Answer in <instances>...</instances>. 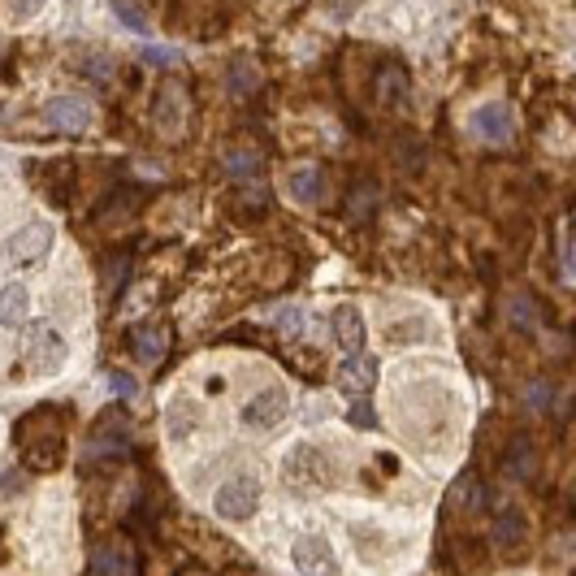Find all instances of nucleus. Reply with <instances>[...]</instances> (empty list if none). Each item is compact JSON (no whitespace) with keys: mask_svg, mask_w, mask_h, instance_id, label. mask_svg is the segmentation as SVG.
I'll use <instances>...</instances> for the list:
<instances>
[{"mask_svg":"<svg viewBox=\"0 0 576 576\" xmlns=\"http://www.w3.org/2000/svg\"><path fill=\"white\" fill-rule=\"evenodd\" d=\"M18 442H22V460L35 468V473H52L65 455V434L61 421L52 408H39L35 416H26L18 425Z\"/></svg>","mask_w":576,"mask_h":576,"instance_id":"1","label":"nucleus"},{"mask_svg":"<svg viewBox=\"0 0 576 576\" xmlns=\"http://www.w3.org/2000/svg\"><path fill=\"white\" fill-rule=\"evenodd\" d=\"M282 486L291 494H317L334 486V464L317 442H295L282 455Z\"/></svg>","mask_w":576,"mask_h":576,"instance_id":"2","label":"nucleus"},{"mask_svg":"<svg viewBox=\"0 0 576 576\" xmlns=\"http://www.w3.org/2000/svg\"><path fill=\"white\" fill-rule=\"evenodd\" d=\"M65 356H70V347H65V338L52 330V325H26L22 360H26V369H31V373H39V377L61 373Z\"/></svg>","mask_w":576,"mask_h":576,"instance_id":"3","label":"nucleus"},{"mask_svg":"<svg viewBox=\"0 0 576 576\" xmlns=\"http://www.w3.org/2000/svg\"><path fill=\"white\" fill-rule=\"evenodd\" d=\"M260 507V481L252 473H239L230 481H221L213 494V512L221 520H247Z\"/></svg>","mask_w":576,"mask_h":576,"instance_id":"4","label":"nucleus"},{"mask_svg":"<svg viewBox=\"0 0 576 576\" xmlns=\"http://www.w3.org/2000/svg\"><path fill=\"white\" fill-rule=\"evenodd\" d=\"M286 412H291V395H286L282 386H265V390H256V395L243 403L239 421H243V429H256V434H265V429H273V425L286 421Z\"/></svg>","mask_w":576,"mask_h":576,"instance_id":"5","label":"nucleus"},{"mask_svg":"<svg viewBox=\"0 0 576 576\" xmlns=\"http://www.w3.org/2000/svg\"><path fill=\"white\" fill-rule=\"evenodd\" d=\"M291 564H295L299 576H343L334 546L325 542L321 533H304V538H295V546H291Z\"/></svg>","mask_w":576,"mask_h":576,"instance_id":"6","label":"nucleus"},{"mask_svg":"<svg viewBox=\"0 0 576 576\" xmlns=\"http://www.w3.org/2000/svg\"><path fill=\"white\" fill-rule=\"evenodd\" d=\"M91 104L83 96H57L44 104V126L48 130H61V135H78V130L91 126Z\"/></svg>","mask_w":576,"mask_h":576,"instance_id":"7","label":"nucleus"},{"mask_svg":"<svg viewBox=\"0 0 576 576\" xmlns=\"http://www.w3.org/2000/svg\"><path fill=\"white\" fill-rule=\"evenodd\" d=\"M52 247V226L48 221H26L22 230H13L5 239V256L13 265H26V260H39Z\"/></svg>","mask_w":576,"mask_h":576,"instance_id":"8","label":"nucleus"},{"mask_svg":"<svg viewBox=\"0 0 576 576\" xmlns=\"http://www.w3.org/2000/svg\"><path fill=\"white\" fill-rule=\"evenodd\" d=\"M468 126H473V135L486 139V143H507L516 135V117L503 100H490V104H481V109H473V122Z\"/></svg>","mask_w":576,"mask_h":576,"instance_id":"9","label":"nucleus"},{"mask_svg":"<svg viewBox=\"0 0 576 576\" xmlns=\"http://www.w3.org/2000/svg\"><path fill=\"white\" fill-rule=\"evenodd\" d=\"M87 576H139V559L126 542H104L91 551Z\"/></svg>","mask_w":576,"mask_h":576,"instance_id":"10","label":"nucleus"},{"mask_svg":"<svg viewBox=\"0 0 576 576\" xmlns=\"http://www.w3.org/2000/svg\"><path fill=\"white\" fill-rule=\"evenodd\" d=\"M377 382V364L369 356H351L338 364V390H347L351 399H364Z\"/></svg>","mask_w":576,"mask_h":576,"instance_id":"11","label":"nucleus"},{"mask_svg":"<svg viewBox=\"0 0 576 576\" xmlns=\"http://www.w3.org/2000/svg\"><path fill=\"white\" fill-rule=\"evenodd\" d=\"M286 195H291L295 204H321V195H325V178H321V169L317 165H299L286 174Z\"/></svg>","mask_w":576,"mask_h":576,"instance_id":"12","label":"nucleus"},{"mask_svg":"<svg viewBox=\"0 0 576 576\" xmlns=\"http://www.w3.org/2000/svg\"><path fill=\"white\" fill-rule=\"evenodd\" d=\"M481 503H486V486L468 473V477L455 481L451 494H447V516H473V512H481Z\"/></svg>","mask_w":576,"mask_h":576,"instance_id":"13","label":"nucleus"},{"mask_svg":"<svg viewBox=\"0 0 576 576\" xmlns=\"http://www.w3.org/2000/svg\"><path fill=\"white\" fill-rule=\"evenodd\" d=\"M334 343L343 347L347 356H360V347H364V317L351 304L334 312Z\"/></svg>","mask_w":576,"mask_h":576,"instance_id":"14","label":"nucleus"},{"mask_svg":"<svg viewBox=\"0 0 576 576\" xmlns=\"http://www.w3.org/2000/svg\"><path fill=\"white\" fill-rule=\"evenodd\" d=\"M130 351H135V360H143V364H161L169 351V330L165 325H143V330L130 334Z\"/></svg>","mask_w":576,"mask_h":576,"instance_id":"15","label":"nucleus"},{"mask_svg":"<svg viewBox=\"0 0 576 576\" xmlns=\"http://www.w3.org/2000/svg\"><path fill=\"white\" fill-rule=\"evenodd\" d=\"M494 542L499 546H525L529 542V520L525 512H516V507H503V512H494Z\"/></svg>","mask_w":576,"mask_h":576,"instance_id":"16","label":"nucleus"},{"mask_svg":"<svg viewBox=\"0 0 576 576\" xmlns=\"http://www.w3.org/2000/svg\"><path fill=\"white\" fill-rule=\"evenodd\" d=\"M182 113H187V104H182V91L178 87H165L161 100H156V130L161 135H182Z\"/></svg>","mask_w":576,"mask_h":576,"instance_id":"17","label":"nucleus"},{"mask_svg":"<svg viewBox=\"0 0 576 576\" xmlns=\"http://www.w3.org/2000/svg\"><path fill=\"white\" fill-rule=\"evenodd\" d=\"M26 312H31V291L22 282H9L0 291V325H26Z\"/></svg>","mask_w":576,"mask_h":576,"instance_id":"18","label":"nucleus"},{"mask_svg":"<svg viewBox=\"0 0 576 576\" xmlns=\"http://www.w3.org/2000/svg\"><path fill=\"white\" fill-rule=\"evenodd\" d=\"M126 447H130L126 434H96L87 442V455H91V460H104V455H122Z\"/></svg>","mask_w":576,"mask_h":576,"instance_id":"19","label":"nucleus"},{"mask_svg":"<svg viewBox=\"0 0 576 576\" xmlns=\"http://www.w3.org/2000/svg\"><path fill=\"white\" fill-rule=\"evenodd\" d=\"M533 464H538V455L529 442H516V451H507V473L516 468V477H533Z\"/></svg>","mask_w":576,"mask_h":576,"instance_id":"20","label":"nucleus"},{"mask_svg":"<svg viewBox=\"0 0 576 576\" xmlns=\"http://www.w3.org/2000/svg\"><path fill=\"white\" fill-rule=\"evenodd\" d=\"M256 165H260V156H256L252 148H234V152H226V169H230V174H239V178L256 174Z\"/></svg>","mask_w":576,"mask_h":576,"instance_id":"21","label":"nucleus"},{"mask_svg":"<svg viewBox=\"0 0 576 576\" xmlns=\"http://www.w3.org/2000/svg\"><path fill=\"white\" fill-rule=\"evenodd\" d=\"M113 9H117V18H122V26H130L135 35H148V31H152L148 18H143V13L130 5V0H113Z\"/></svg>","mask_w":576,"mask_h":576,"instance_id":"22","label":"nucleus"},{"mask_svg":"<svg viewBox=\"0 0 576 576\" xmlns=\"http://www.w3.org/2000/svg\"><path fill=\"white\" fill-rule=\"evenodd\" d=\"M269 321L278 325L282 334H295L299 325H304V308H273V312H269Z\"/></svg>","mask_w":576,"mask_h":576,"instance_id":"23","label":"nucleus"},{"mask_svg":"<svg viewBox=\"0 0 576 576\" xmlns=\"http://www.w3.org/2000/svg\"><path fill=\"white\" fill-rule=\"evenodd\" d=\"M559 273H564V282H572V226L559 230Z\"/></svg>","mask_w":576,"mask_h":576,"instance_id":"24","label":"nucleus"},{"mask_svg":"<svg viewBox=\"0 0 576 576\" xmlns=\"http://www.w3.org/2000/svg\"><path fill=\"white\" fill-rule=\"evenodd\" d=\"M109 386H113L117 399H135L139 395V382L130 373H109Z\"/></svg>","mask_w":576,"mask_h":576,"instance_id":"25","label":"nucleus"},{"mask_svg":"<svg viewBox=\"0 0 576 576\" xmlns=\"http://www.w3.org/2000/svg\"><path fill=\"white\" fill-rule=\"evenodd\" d=\"M529 408H533V412H546V408H551V386H546V382L529 386Z\"/></svg>","mask_w":576,"mask_h":576,"instance_id":"26","label":"nucleus"},{"mask_svg":"<svg viewBox=\"0 0 576 576\" xmlns=\"http://www.w3.org/2000/svg\"><path fill=\"white\" fill-rule=\"evenodd\" d=\"M143 61H152V65H174L178 52H174V48H148V52H143Z\"/></svg>","mask_w":576,"mask_h":576,"instance_id":"27","label":"nucleus"},{"mask_svg":"<svg viewBox=\"0 0 576 576\" xmlns=\"http://www.w3.org/2000/svg\"><path fill=\"white\" fill-rule=\"evenodd\" d=\"M83 70H87V74H100V78H113V61H109V57H91Z\"/></svg>","mask_w":576,"mask_h":576,"instance_id":"28","label":"nucleus"},{"mask_svg":"<svg viewBox=\"0 0 576 576\" xmlns=\"http://www.w3.org/2000/svg\"><path fill=\"white\" fill-rule=\"evenodd\" d=\"M351 421H356V425H373L377 416L369 412V403H356V408H351Z\"/></svg>","mask_w":576,"mask_h":576,"instance_id":"29","label":"nucleus"},{"mask_svg":"<svg viewBox=\"0 0 576 576\" xmlns=\"http://www.w3.org/2000/svg\"><path fill=\"white\" fill-rule=\"evenodd\" d=\"M182 576H208L204 568H187V572H182Z\"/></svg>","mask_w":576,"mask_h":576,"instance_id":"30","label":"nucleus"}]
</instances>
